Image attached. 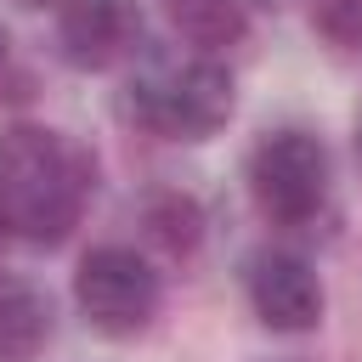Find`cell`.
I'll return each instance as SVG.
<instances>
[{
    "instance_id": "cell-1",
    "label": "cell",
    "mask_w": 362,
    "mask_h": 362,
    "mask_svg": "<svg viewBox=\"0 0 362 362\" xmlns=\"http://www.w3.org/2000/svg\"><path fill=\"white\" fill-rule=\"evenodd\" d=\"M90 192L85 153L40 124H17L0 136V226L23 243H62L79 226Z\"/></svg>"
},
{
    "instance_id": "cell-2",
    "label": "cell",
    "mask_w": 362,
    "mask_h": 362,
    "mask_svg": "<svg viewBox=\"0 0 362 362\" xmlns=\"http://www.w3.org/2000/svg\"><path fill=\"white\" fill-rule=\"evenodd\" d=\"M130 119L164 141H204L232 119V74L209 57L158 62L130 85Z\"/></svg>"
},
{
    "instance_id": "cell-3",
    "label": "cell",
    "mask_w": 362,
    "mask_h": 362,
    "mask_svg": "<svg viewBox=\"0 0 362 362\" xmlns=\"http://www.w3.org/2000/svg\"><path fill=\"white\" fill-rule=\"evenodd\" d=\"M249 198L277 226H305L328 198V147L305 130H272L249 153Z\"/></svg>"
},
{
    "instance_id": "cell-4",
    "label": "cell",
    "mask_w": 362,
    "mask_h": 362,
    "mask_svg": "<svg viewBox=\"0 0 362 362\" xmlns=\"http://www.w3.org/2000/svg\"><path fill=\"white\" fill-rule=\"evenodd\" d=\"M74 300L85 311L90 328L124 339L136 328H147V317L158 311V272L136 255V249H90L74 272Z\"/></svg>"
},
{
    "instance_id": "cell-5",
    "label": "cell",
    "mask_w": 362,
    "mask_h": 362,
    "mask_svg": "<svg viewBox=\"0 0 362 362\" xmlns=\"http://www.w3.org/2000/svg\"><path fill=\"white\" fill-rule=\"evenodd\" d=\"M141 11L136 0H68L57 17V45L74 68H113L136 51Z\"/></svg>"
},
{
    "instance_id": "cell-6",
    "label": "cell",
    "mask_w": 362,
    "mask_h": 362,
    "mask_svg": "<svg viewBox=\"0 0 362 362\" xmlns=\"http://www.w3.org/2000/svg\"><path fill=\"white\" fill-rule=\"evenodd\" d=\"M249 300H255V317L277 334H305L322 322V283L317 272L300 260V255H283V249H266L255 266H249Z\"/></svg>"
},
{
    "instance_id": "cell-7",
    "label": "cell",
    "mask_w": 362,
    "mask_h": 362,
    "mask_svg": "<svg viewBox=\"0 0 362 362\" xmlns=\"http://www.w3.org/2000/svg\"><path fill=\"white\" fill-rule=\"evenodd\" d=\"M51 339V305L28 283H0V362H34Z\"/></svg>"
},
{
    "instance_id": "cell-8",
    "label": "cell",
    "mask_w": 362,
    "mask_h": 362,
    "mask_svg": "<svg viewBox=\"0 0 362 362\" xmlns=\"http://www.w3.org/2000/svg\"><path fill=\"white\" fill-rule=\"evenodd\" d=\"M164 11H170V28L187 45H198L204 57L221 45H238L249 34V17L238 0H164Z\"/></svg>"
},
{
    "instance_id": "cell-9",
    "label": "cell",
    "mask_w": 362,
    "mask_h": 362,
    "mask_svg": "<svg viewBox=\"0 0 362 362\" xmlns=\"http://www.w3.org/2000/svg\"><path fill=\"white\" fill-rule=\"evenodd\" d=\"M311 28L328 51L362 57V0H311Z\"/></svg>"
},
{
    "instance_id": "cell-10",
    "label": "cell",
    "mask_w": 362,
    "mask_h": 362,
    "mask_svg": "<svg viewBox=\"0 0 362 362\" xmlns=\"http://www.w3.org/2000/svg\"><path fill=\"white\" fill-rule=\"evenodd\" d=\"M147 226H153V238H158L164 249H192V243H198V209H192L187 198H175V192L147 209Z\"/></svg>"
},
{
    "instance_id": "cell-11",
    "label": "cell",
    "mask_w": 362,
    "mask_h": 362,
    "mask_svg": "<svg viewBox=\"0 0 362 362\" xmlns=\"http://www.w3.org/2000/svg\"><path fill=\"white\" fill-rule=\"evenodd\" d=\"M0 68H6V34H0Z\"/></svg>"
},
{
    "instance_id": "cell-12",
    "label": "cell",
    "mask_w": 362,
    "mask_h": 362,
    "mask_svg": "<svg viewBox=\"0 0 362 362\" xmlns=\"http://www.w3.org/2000/svg\"><path fill=\"white\" fill-rule=\"evenodd\" d=\"M356 158H362V124H356Z\"/></svg>"
},
{
    "instance_id": "cell-13",
    "label": "cell",
    "mask_w": 362,
    "mask_h": 362,
    "mask_svg": "<svg viewBox=\"0 0 362 362\" xmlns=\"http://www.w3.org/2000/svg\"><path fill=\"white\" fill-rule=\"evenodd\" d=\"M17 6H45V0H17Z\"/></svg>"
}]
</instances>
